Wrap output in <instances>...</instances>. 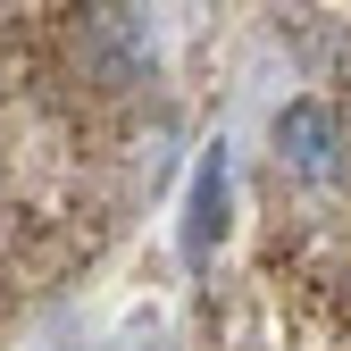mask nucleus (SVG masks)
Listing matches in <instances>:
<instances>
[{"instance_id": "f03ea898", "label": "nucleus", "mask_w": 351, "mask_h": 351, "mask_svg": "<svg viewBox=\"0 0 351 351\" xmlns=\"http://www.w3.org/2000/svg\"><path fill=\"white\" fill-rule=\"evenodd\" d=\"M217 234H226V151H201L193 201H184V259H193V268L217 251Z\"/></svg>"}, {"instance_id": "f257e3e1", "label": "nucleus", "mask_w": 351, "mask_h": 351, "mask_svg": "<svg viewBox=\"0 0 351 351\" xmlns=\"http://www.w3.org/2000/svg\"><path fill=\"white\" fill-rule=\"evenodd\" d=\"M268 143H276V167L301 176V184H343V167H351V134H343L335 101H318V93L285 101L276 125H268Z\"/></svg>"}]
</instances>
